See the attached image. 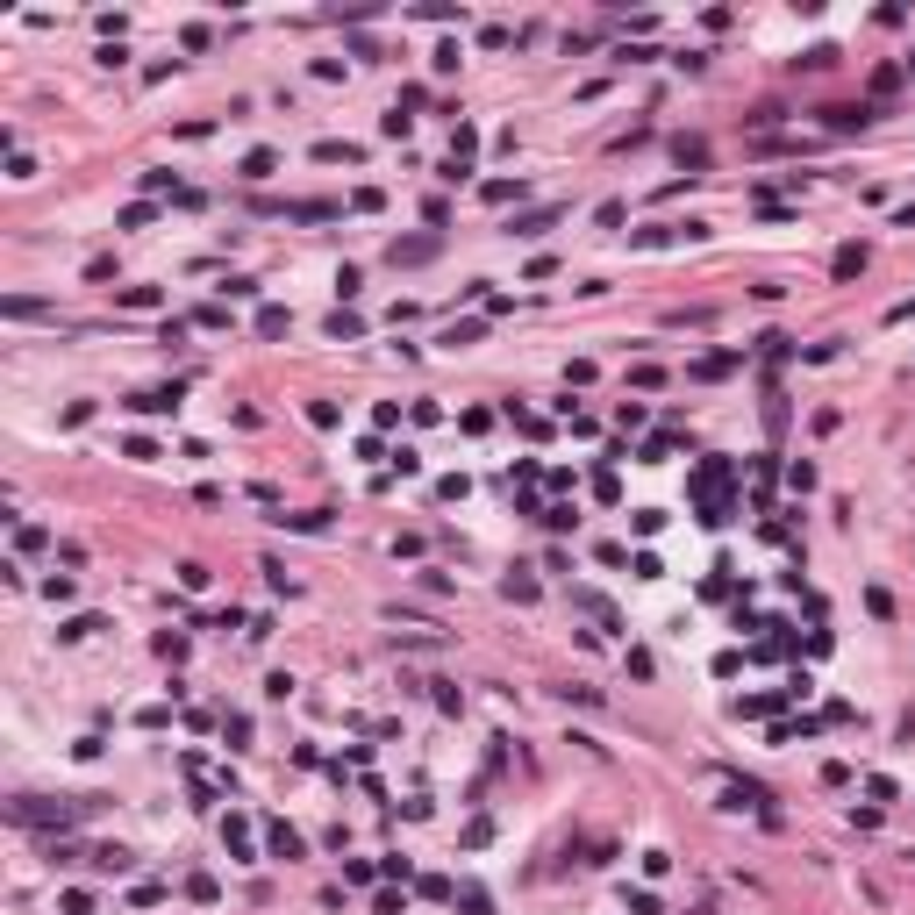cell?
Segmentation results:
<instances>
[{
  "label": "cell",
  "mask_w": 915,
  "mask_h": 915,
  "mask_svg": "<svg viewBox=\"0 0 915 915\" xmlns=\"http://www.w3.org/2000/svg\"><path fill=\"white\" fill-rule=\"evenodd\" d=\"M329 336H336V343H351V336H365V322H358V315H343V307H336V315H329Z\"/></svg>",
  "instance_id": "cell-16"
},
{
  "label": "cell",
  "mask_w": 915,
  "mask_h": 915,
  "mask_svg": "<svg viewBox=\"0 0 915 915\" xmlns=\"http://www.w3.org/2000/svg\"><path fill=\"white\" fill-rule=\"evenodd\" d=\"M0 315H7V322H43L50 307H43V301H29V294H14V301H0Z\"/></svg>",
  "instance_id": "cell-13"
},
{
  "label": "cell",
  "mask_w": 915,
  "mask_h": 915,
  "mask_svg": "<svg viewBox=\"0 0 915 915\" xmlns=\"http://www.w3.org/2000/svg\"><path fill=\"white\" fill-rule=\"evenodd\" d=\"M114 301H122V307H158V301H165V294H158V287H122Z\"/></svg>",
  "instance_id": "cell-18"
},
{
  "label": "cell",
  "mask_w": 915,
  "mask_h": 915,
  "mask_svg": "<svg viewBox=\"0 0 915 915\" xmlns=\"http://www.w3.org/2000/svg\"><path fill=\"white\" fill-rule=\"evenodd\" d=\"M694 494H701V522H709V529H722V522H729V458H701Z\"/></svg>",
  "instance_id": "cell-2"
},
{
  "label": "cell",
  "mask_w": 915,
  "mask_h": 915,
  "mask_svg": "<svg viewBox=\"0 0 915 915\" xmlns=\"http://www.w3.org/2000/svg\"><path fill=\"white\" fill-rule=\"evenodd\" d=\"M136 415H172V407H179V387H151V394H136Z\"/></svg>",
  "instance_id": "cell-7"
},
{
  "label": "cell",
  "mask_w": 915,
  "mask_h": 915,
  "mask_svg": "<svg viewBox=\"0 0 915 915\" xmlns=\"http://www.w3.org/2000/svg\"><path fill=\"white\" fill-rule=\"evenodd\" d=\"M307 422L315 429H336V401H307Z\"/></svg>",
  "instance_id": "cell-25"
},
{
  "label": "cell",
  "mask_w": 915,
  "mask_h": 915,
  "mask_svg": "<svg viewBox=\"0 0 915 915\" xmlns=\"http://www.w3.org/2000/svg\"><path fill=\"white\" fill-rule=\"evenodd\" d=\"M787 694H794V687H787ZM787 694H751V701H737V715H773Z\"/></svg>",
  "instance_id": "cell-19"
},
{
  "label": "cell",
  "mask_w": 915,
  "mask_h": 915,
  "mask_svg": "<svg viewBox=\"0 0 915 915\" xmlns=\"http://www.w3.org/2000/svg\"><path fill=\"white\" fill-rule=\"evenodd\" d=\"M501 594H508V601H536V580H529V572H508Z\"/></svg>",
  "instance_id": "cell-17"
},
{
  "label": "cell",
  "mask_w": 915,
  "mask_h": 915,
  "mask_svg": "<svg viewBox=\"0 0 915 915\" xmlns=\"http://www.w3.org/2000/svg\"><path fill=\"white\" fill-rule=\"evenodd\" d=\"M551 222H558V207H529V215H515V222H508V236H544Z\"/></svg>",
  "instance_id": "cell-10"
},
{
  "label": "cell",
  "mask_w": 915,
  "mask_h": 915,
  "mask_svg": "<svg viewBox=\"0 0 915 915\" xmlns=\"http://www.w3.org/2000/svg\"><path fill=\"white\" fill-rule=\"evenodd\" d=\"M94 809H101V794H79V801H36V794H22L7 815H14L22 829H72V822H87Z\"/></svg>",
  "instance_id": "cell-1"
},
{
  "label": "cell",
  "mask_w": 915,
  "mask_h": 915,
  "mask_svg": "<svg viewBox=\"0 0 915 915\" xmlns=\"http://www.w3.org/2000/svg\"><path fill=\"white\" fill-rule=\"evenodd\" d=\"M822 122H829L837 136H851V129H865V122H873V107H822Z\"/></svg>",
  "instance_id": "cell-8"
},
{
  "label": "cell",
  "mask_w": 915,
  "mask_h": 915,
  "mask_svg": "<svg viewBox=\"0 0 915 915\" xmlns=\"http://www.w3.org/2000/svg\"><path fill=\"white\" fill-rule=\"evenodd\" d=\"M436 709H444V715H458V709H465V694H458L451 680H436Z\"/></svg>",
  "instance_id": "cell-23"
},
{
  "label": "cell",
  "mask_w": 915,
  "mask_h": 915,
  "mask_svg": "<svg viewBox=\"0 0 915 915\" xmlns=\"http://www.w3.org/2000/svg\"><path fill=\"white\" fill-rule=\"evenodd\" d=\"M222 844H229V858H236V865H251V858H258V851H251V822H243V815H229V822H222Z\"/></svg>",
  "instance_id": "cell-4"
},
{
  "label": "cell",
  "mask_w": 915,
  "mask_h": 915,
  "mask_svg": "<svg viewBox=\"0 0 915 915\" xmlns=\"http://www.w3.org/2000/svg\"><path fill=\"white\" fill-rule=\"evenodd\" d=\"M272 165H279L272 151H251V158H243V179H272Z\"/></svg>",
  "instance_id": "cell-21"
},
{
  "label": "cell",
  "mask_w": 915,
  "mask_h": 915,
  "mask_svg": "<svg viewBox=\"0 0 915 915\" xmlns=\"http://www.w3.org/2000/svg\"><path fill=\"white\" fill-rule=\"evenodd\" d=\"M358 158H365V151L343 143V136H322V143H315V165H358Z\"/></svg>",
  "instance_id": "cell-6"
},
{
  "label": "cell",
  "mask_w": 915,
  "mask_h": 915,
  "mask_svg": "<svg viewBox=\"0 0 915 915\" xmlns=\"http://www.w3.org/2000/svg\"><path fill=\"white\" fill-rule=\"evenodd\" d=\"M829 272H837V279H858V272H865V243H844V251L829 258Z\"/></svg>",
  "instance_id": "cell-11"
},
{
  "label": "cell",
  "mask_w": 915,
  "mask_h": 915,
  "mask_svg": "<svg viewBox=\"0 0 915 915\" xmlns=\"http://www.w3.org/2000/svg\"><path fill=\"white\" fill-rule=\"evenodd\" d=\"M287 322H294L287 307H258V336H287Z\"/></svg>",
  "instance_id": "cell-15"
},
{
  "label": "cell",
  "mask_w": 915,
  "mask_h": 915,
  "mask_svg": "<svg viewBox=\"0 0 915 915\" xmlns=\"http://www.w3.org/2000/svg\"><path fill=\"white\" fill-rule=\"evenodd\" d=\"M94 629H101V615H72L58 636H65V644H79V636H94Z\"/></svg>",
  "instance_id": "cell-22"
},
{
  "label": "cell",
  "mask_w": 915,
  "mask_h": 915,
  "mask_svg": "<svg viewBox=\"0 0 915 915\" xmlns=\"http://www.w3.org/2000/svg\"><path fill=\"white\" fill-rule=\"evenodd\" d=\"M722 809H765V787H751V780H729V787H722Z\"/></svg>",
  "instance_id": "cell-9"
},
{
  "label": "cell",
  "mask_w": 915,
  "mask_h": 915,
  "mask_svg": "<svg viewBox=\"0 0 915 915\" xmlns=\"http://www.w3.org/2000/svg\"><path fill=\"white\" fill-rule=\"evenodd\" d=\"M436 243H444V236H394V243H387V258H394V265H429V258H436Z\"/></svg>",
  "instance_id": "cell-3"
},
{
  "label": "cell",
  "mask_w": 915,
  "mask_h": 915,
  "mask_svg": "<svg viewBox=\"0 0 915 915\" xmlns=\"http://www.w3.org/2000/svg\"><path fill=\"white\" fill-rule=\"evenodd\" d=\"M487 201H522V179H487Z\"/></svg>",
  "instance_id": "cell-24"
},
{
  "label": "cell",
  "mask_w": 915,
  "mask_h": 915,
  "mask_svg": "<svg viewBox=\"0 0 915 915\" xmlns=\"http://www.w3.org/2000/svg\"><path fill=\"white\" fill-rule=\"evenodd\" d=\"M87 865H101V873H129V851H122V844H94V851H87Z\"/></svg>",
  "instance_id": "cell-12"
},
{
  "label": "cell",
  "mask_w": 915,
  "mask_h": 915,
  "mask_svg": "<svg viewBox=\"0 0 915 915\" xmlns=\"http://www.w3.org/2000/svg\"><path fill=\"white\" fill-rule=\"evenodd\" d=\"M287 215H294V222H329L336 207H329V201H294V207H287Z\"/></svg>",
  "instance_id": "cell-20"
},
{
  "label": "cell",
  "mask_w": 915,
  "mask_h": 915,
  "mask_svg": "<svg viewBox=\"0 0 915 915\" xmlns=\"http://www.w3.org/2000/svg\"><path fill=\"white\" fill-rule=\"evenodd\" d=\"M451 901H458V909H465V915H494V901H487V887H458Z\"/></svg>",
  "instance_id": "cell-14"
},
{
  "label": "cell",
  "mask_w": 915,
  "mask_h": 915,
  "mask_svg": "<svg viewBox=\"0 0 915 915\" xmlns=\"http://www.w3.org/2000/svg\"><path fill=\"white\" fill-rule=\"evenodd\" d=\"M265 844H272V858H301V851H307L294 822H265Z\"/></svg>",
  "instance_id": "cell-5"
}]
</instances>
